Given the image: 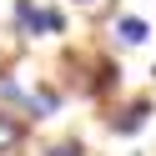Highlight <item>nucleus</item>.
<instances>
[{
	"instance_id": "5",
	"label": "nucleus",
	"mask_w": 156,
	"mask_h": 156,
	"mask_svg": "<svg viewBox=\"0 0 156 156\" xmlns=\"http://www.w3.org/2000/svg\"><path fill=\"white\" fill-rule=\"evenodd\" d=\"M45 156H81V141H61V146H51Z\"/></svg>"
},
{
	"instance_id": "2",
	"label": "nucleus",
	"mask_w": 156,
	"mask_h": 156,
	"mask_svg": "<svg viewBox=\"0 0 156 156\" xmlns=\"http://www.w3.org/2000/svg\"><path fill=\"white\" fill-rule=\"evenodd\" d=\"M146 116H151V101H126L121 111L111 116V131H116V136H136V131L146 126Z\"/></svg>"
},
{
	"instance_id": "6",
	"label": "nucleus",
	"mask_w": 156,
	"mask_h": 156,
	"mask_svg": "<svg viewBox=\"0 0 156 156\" xmlns=\"http://www.w3.org/2000/svg\"><path fill=\"white\" fill-rule=\"evenodd\" d=\"M76 5H96V0H76Z\"/></svg>"
},
{
	"instance_id": "3",
	"label": "nucleus",
	"mask_w": 156,
	"mask_h": 156,
	"mask_svg": "<svg viewBox=\"0 0 156 156\" xmlns=\"http://www.w3.org/2000/svg\"><path fill=\"white\" fill-rule=\"evenodd\" d=\"M20 141H25V126L15 121V116H5V111H0V156H5V151H15Z\"/></svg>"
},
{
	"instance_id": "4",
	"label": "nucleus",
	"mask_w": 156,
	"mask_h": 156,
	"mask_svg": "<svg viewBox=\"0 0 156 156\" xmlns=\"http://www.w3.org/2000/svg\"><path fill=\"white\" fill-rule=\"evenodd\" d=\"M116 35H121V45H141L146 41V20L141 15H121L116 20Z\"/></svg>"
},
{
	"instance_id": "1",
	"label": "nucleus",
	"mask_w": 156,
	"mask_h": 156,
	"mask_svg": "<svg viewBox=\"0 0 156 156\" xmlns=\"http://www.w3.org/2000/svg\"><path fill=\"white\" fill-rule=\"evenodd\" d=\"M15 20H20V30L25 35H61V10H45V5H35V0H15Z\"/></svg>"
}]
</instances>
